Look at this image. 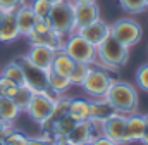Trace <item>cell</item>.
<instances>
[{"label": "cell", "instance_id": "6da1fadb", "mask_svg": "<svg viewBox=\"0 0 148 145\" xmlns=\"http://www.w3.org/2000/svg\"><path fill=\"white\" fill-rule=\"evenodd\" d=\"M129 61V48L109 35L100 45H97V61L93 66L102 68L105 71H119Z\"/></svg>", "mask_w": 148, "mask_h": 145}, {"label": "cell", "instance_id": "7a4b0ae2", "mask_svg": "<svg viewBox=\"0 0 148 145\" xmlns=\"http://www.w3.org/2000/svg\"><path fill=\"white\" fill-rule=\"evenodd\" d=\"M103 99L107 100V104L114 110L122 112V114H131L136 112L140 106V97H138V90L122 79H114L110 86L107 88Z\"/></svg>", "mask_w": 148, "mask_h": 145}, {"label": "cell", "instance_id": "3957f363", "mask_svg": "<svg viewBox=\"0 0 148 145\" xmlns=\"http://www.w3.org/2000/svg\"><path fill=\"white\" fill-rule=\"evenodd\" d=\"M64 50L74 62H83V64L93 66L97 61V47H93L90 41H86L79 33L66 36Z\"/></svg>", "mask_w": 148, "mask_h": 145}, {"label": "cell", "instance_id": "277c9868", "mask_svg": "<svg viewBox=\"0 0 148 145\" xmlns=\"http://www.w3.org/2000/svg\"><path fill=\"white\" fill-rule=\"evenodd\" d=\"M112 81H114V78H112L110 71H105L97 66H90V71L84 76V79L81 81L79 86L90 99H100L105 95Z\"/></svg>", "mask_w": 148, "mask_h": 145}, {"label": "cell", "instance_id": "5b68a950", "mask_svg": "<svg viewBox=\"0 0 148 145\" xmlns=\"http://www.w3.org/2000/svg\"><path fill=\"white\" fill-rule=\"evenodd\" d=\"M48 19H50L52 28L55 31L67 36L73 30L74 23V2L73 0H62L59 3H53L50 12H48Z\"/></svg>", "mask_w": 148, "mask_h": 145}, {"label": "cell", "instance_id": "8992f818", "mask_svg": "<svg viewBox=\"0 0 148 145\" xmlns=\"http://www.w3.org/2000/svg\"><path fill=\"white\" fill-rule=\"evenodd\" d=\"M110 35L119 40L121 43H124L127 48L134 47L140 43L141 36H143V30L141 24L131 17H122L119 21H115L114 24H110Z\"/></svg>", "mask_w": 148, "mask_h": 145}, {"label": "cell", "instance_id": "52a82bcc", "mask_svg": "<svg viewBox=\"0 0 148 145\" xmlns=\"http://www.w3.org/2000/svg\"><path fill=\"white\" fill-rule=\"evenodd\" d=\"M102 123L100 119H83L77 121L76 126L71 130L67 138L74 145H83V144H93L95 138L102 137Z\"/></svg>", "mask_w": 148, "mask_h": 145}, {"label": "cell", "instance_id": "ba28073f", "mask_svg": "<svg viewBox=\"0 0 148 145\" xmlns=\"http://www.w3.org/2000/svg\"><path fill=\"white\" fill-rule=\"evenodd\" d=\"M14 61H16V62L21 66V69H23L24 83H26L35 93L43 92V90L48 86V71L40 69L38 66L31 64L26 55H21V57H17V59H14Z\"/></svg>", "mask_w": 148, "mask_h": 145}, {"label": "cell", "instance_id": "9c48e42d", "mask_svg": "<svg viewBox=\"0 0 148 145\" xmlns=\"http://www.w3.org/2000/svg\"><path fill=\"white\" fill-rule=\"evenodd\" d=\"M100 17V7L97 2H81V3H74V23L73 30L69 35L77 33L81 28L88 26L90 23L97 21Z\"/></svg>", "mask_w": 148, "mask_h": 145}, {"label": "cell", "instance_id": "30bf717a", "mask_svg": "<svg viewBox=\"0 0 148 145\" xmlns=\"http://www.w3.org/2000/svg\"><path fill=\"white\" fill-rule=\"evenodd\" d=\"M126 116L122 112L112 110L110 114L103 119L102 123V135L105 138H109L115 144H122V135H124V128H126Z\"/></svg>", "mask_w": 148, "mask_h": 145}, {"label": "cell", "instance_id": "8fae6325", "mask_svg": "<svg viewBox=\"0 0 148 145\" xmlns=\"http://www.w3.org/2000/svg\"><path fill=\"white\" fill-rule=\"evenodd\" d=\"M145 131V116L136 112H131L126 116V128H124V135H122V144L121 145H129L141 142Z\"/></svg>", "mask_w": 148, "mask_h": 145}, {"label": "cell", "instance_id": "7c38bea8", "mask_svg": "<svg viewBox=\"0 0 148 145\" xmlns=\"http://www.w3.org/2000/svg\"><path fill=\"white\" fill-rule=\"evenodd\" d=\"M52 109H53V102L50 99H47L43 93H33L29 104L26 106L24 112L35 121V123H41L45 121L50 114H52Z\"/></svg>", "mask_w": 148, "mask_h": 145}, {"label": "cell", "instance_id": "4fadbf2b", "mask_svg": "<svg viewBox=\"0 0 148 145\" xmlns=\"http://www.w3.org/2000/svg\"><path fill=\"white\" fill-rule=\"evenodd\" d=\"M77 33L83 36L86 41H90L93 47H97V45H100L107 36L110 35V24L105 23L102 17H98L97 21H93V23H90L88 26L81 28Z\"/></svg>", "mask_w": 148, "mask_h": 145}, {"label": "cell", "instance_id": "5bb4252c", "mask_svg": "<svg viewBox=\"0 0 148 145\" xmlns=\"http://www.w3.org/2000/svg\"><path fill=\"white\" fill-rule=\"evenodd\" d=\"M26 38H28L29 45H41V47L53 48V50L64 48V41H66V36L60 35L55 30H50L47 33H29Z\"/></svg>", "mask_w": 148, "mask_h": 145}, {"label": "cell", "instance_id": "9a60e30c", "mask_svg": "<svg viewBox=\"0 0 148 145\" xmlns=\"http://www.w3.org/2000/svg\"><path fill=\"white\" fill-rule=\"evenodd\" d=\"M53 55H55V50L53 48L41 47V45H31L29 52L26 54V57H28V61L31 64H35L40 69H45V71L50 69L52 61H53Z\"/></svg>", "mask_w": 148, "mask_h": 145}, {"label": "cell", "instance_id": "2e32d148", "mask_svg": "<svg viewBox=\"0 0 148 145\" xmlns=\"http://www.w3.org/2000/svg\"><path fill=\"white\" fill-rule=\"evenodd\" d=\"M19 36H21V33H19L17 21H16V10H7L0 23V41L14 43Z\"/></svg>", "mask_w": 148, "mask_h": 145}, {"label": "cell", "instance_id": "e0dca14e", "mask_svg": "<svg viewBox=\"0 0 148 145\" xmlns=\"http://www.w3.org/2000/svg\"><path fill=\"white\" fill-rule=\"evenodd\" d=\"M16 21H17V28L21 36H28L33 31L35 21H36V14L31 9V3H23L16 9Z\"/></svg>", "mask_w": 148, "mask_h": 145}, {"label": "cell", "instance_id": "ac0fdd59", "mask_svg": "<svg viewBox=\"0 0 148 145\" xmlns=\"http://www.w3.org/2000/svg\"><path fill=\"white\" fill-rule=\"evenodd\" d=\"M74 66V61L66 54L64 48H59L55 50V55H53V61H52V66L50 69L57 74H62V76H69V72Z\"/></svg>", "mask_w": 148, "mask_h": 145}, {"label": "cell", "instance_id": "d6986e66", "mask_svg": "<svg viewBox=\"0 0 148 145\" xmlns=\"http://www.w3.org/2000/svg\"><path fill=\"white\" fill-rule=\"evenodd\" d=\"M23 110L16 106V102L9 97H0V119L5 123H16Z\"/></svg>", "mask_w": 148, "mask_h": 145}, {"label": "cell", "instance_id": "ffe728a7", "mask_svg": "<svg viewBox=\"0 0 148 145\" xmlns=\"http://www.w3.org/2000/svg\"><path fill=\"white\" fill-rule=\"evenodd\" d=\"M67 114L76 121L90 119V99H71Z\"/></svg>", "mask_w": 148, "mask_h": 145}, {"label": "cell", "instance_id": "44dd1931", "mask_svg": "<svg viewBox=\"0 0 148 145\" xmlns=\"http://www.w3.org/2000/svg\"><path fill=\"white\" fill-rule=\"evenodd\" d=\"M28 135L21 130H17L14 124H9L3 135L0 137L2 145H28Z\"/></svg>", "mask_w": 148, "mask_h": 145}, {"label": "cell", "instance_id": "7402d4cb", "mask_svg": "<svg viewBox=\"0 0 148 145\" xmlns=\"http://www.w3.org/2000/svg\"><path fill=\"white\" fill-rule=\"evenodd\" d=\"M114 109L107 104V100L103 97L100 99H90V119H100L103 121Z\"/></svg>", "mask_w": 148, "mask_h": 145}, {"label": "cell", "instance_id": "603a6c76", "mask_svg": "<svg viewBox=\"0 0 148 145\" xmlns=\"http://www.w3.org/2000/svg\"><path fill=\"white\" fill-rule=\"evenodd\" d=\"M76 123H77V121H76L74 117H71L69 114H66L64 117H60L59 121H55V123H53V128H52L53 137H55V138L67 137V135L71 133V130L76 126Z\"/></svg>", "mask_w": 148, "mask_h": 145}, {"label": "cell", "instance_id": "cb8c5ba5", "mask_svg": "<svg viewBox=\"0 0 148 145\" xmlns=\"http://www.w3.org/2000/svg\"><path fill=\"white\" fill-rule=\"evenodd\" d=\"M48 86L64 95L73 85L69 81V76H62V74H57V72H53L52 69H48Z\"/></svg>", "mask_w": 148, "mask_h": 145}, {"label": "cell", "instance_id": "d4e9b609", "mask_svg": "<svg viewBox=\"0 0 148 145\" xmlns=\"http://www.w3.org/2000/svg\"><path fill=\"white\" fill-rule=\"evenodd\" d=\"M0 74L5 76V78H9V79L14 81L16 85H24V74H23V69H21V66H19L16 61L7 62V64L3 66V69L0 71Z\"/></svg>", "mask_w": 148, "mask_h": 145}, {"label": "cell", "instance_id": "484cf974", "mask_svg": "<svg viewBox=\"0 0 148 145\" xmlns=\"http://www.w3.org/2000/svg\"><path fill=\"white\" fill-rule=\"evenodd\" d=\"M69 102H71V99H69V97H64V95H60V97L53 102L52 114L48 116V119L52 121V124H53L55 121H59L60 117H64V116L69 112Z\"/></svg>", "mask_w": 148, "mask_h": 145}, {"label": "cell", "instance_id": "4316f807", "mask_svg": "<svg viewBox=\"0 0 148 145\" xmlns=\"http://www.w3.org/2000/svg\"><path fill=\"white\" fill-rule=\"evenodd\" d=\"M33 90L24 83V85H19L17 86V90H16V93H14V97H12V100L16 102V106L21 109V110H24L26 106L29 104V100H31V97H33Z\"/></svg>", "mask_w": 148, "mask_h": 145}, {"label": "cell", "instance_id": "83f0119b", "mask_svg": "<svg viewBox=\"0 0 148 145\" xmlns=\"http://www.w3.org/2000/svg\"><path fill=\"white\" fill-rule=\"evenodd\" d=\"M88 71H90V66L88 64H83V62H74L73 69H71V72H69V81H71V85H81V81L84 79V76L88 74Z\"/></svg>", "mask_w": 148, "mask_h": 145}, {"label": "cell", "instance_id": "f1b7e54d", "mask_svg": "<svg viewBox=\"0 0 148 145\" xmlns=\"http://www.w3.org/2000/svg\"><path fill=\"white\" fill-rule=\"evenodd\" d=\"M119 3L129 14H140V12H143L147 9L145 7V0H119Z\"/></svg>", "mask_w": 148, "mask_h": 145}, {"label": "cell", "instance_id": "f546056e", "mask_svg": "<svg viewBox=\"0 0 148 145\" xmlns=\"http://www.w3.org/2000/svg\"><path fill=\"white\" fill-rule=\"evenodd\" d=\"M17 86H19V85H16L14 81H10L9 78H5V76L0 74V97H9V99H12L14 93H16V90H17Z\"/></svg>", "mask_w": 148, "mask_h": 145}, {"label": "cell", "instance_id": "4dcf8cb0", "mask_svg": "<svg viewBox=\"0 0 148 145\" xmlns=\"http://www.w3.org/2000/svg\"><path fill=\"white\" fill-rule=\"evenodd\" d=\"M136 83H138V86L143 92L148 93V62L141 64L138 68V71H136Z\"/></svg>", "mask_w": 148, "mask_h": 145}, {"label": "cell", "instance_id": "1f68e13d", "mask_svg": "<svg viewBox=\"0 0 148 145\" xmlns=\"http://www.w3.org/2000/svg\"><path fill=\"white\" fill-rule=\"evenodd\" d=\"M31 9L36 14V17H43V16H48V12L52 9V3H48L47 0H33Z\"/></svg>", "mask_w": 148, "mask_h": 145}, {"label": "cell", "instance_id": "d6a6232c", "mask_svg": "<svg viewBox=\"0 0 148 145\" xmlns=\"http://www.w3.org/2000/svg\"><path fill=\"white\" fill-rule=\"evenodd\" d=\"M50 30H53V28H52V23H50L48 16H43V17H36L31 33H47V31H50Z\"/></svg>", "mask_w": 148, "mask_h": 145}, {"label": "cell", "instance_id": "836d02e7", "mask_svg": "<svg viewBox=\"0 0 148 145\" xmlns=\"http://www.w3.org/2000/svg\"><path fill=\"white\" fill-rule=\"evenodd\" d=\"M26 0H0V9L3 10V12H7V10H16L19 5H23Z\"/></svg>", "mask_w": 148, "mask_h": 145}, {"label": "cell", "instance_id": "e575fe53", "mask_svg": "<svg viewBox=\"0 0 148 145\" xmlns=\"http://www.w3.org/2000/svg\"><path fill=\"white\" fill-rule=\"evenodd\" d=\"M93 145H119V144L112 142V140L105 138V137L102 135V137H98V138H95V140H93Z\"/></svg>", "mask_w": 148, "mask_h": 145}, {"label": "cell", "instance_id": "d590c367", "mask_svg": "<svg viewBox=\"0 0 148 145\" xmlns=\"http://www.w3.org/2000/svg\"><path fill=\"white\" fill-rule=\"evenodd\" d=\"M28 145H52V144H48V142H45L43 138H40V137H29L28 138Z\"/></svg>", "mask_w": 148, "mask_h": 145}, {"label": "cell", "instance_id": "8d00e7d4", "mask_svg": "<svg viewBox=\"0 0 148 145\" xmlns=\"http://www.w3.org/2000/svg\"><path fill=\"white\" fill-rule=\"evenodd\" d=\"M143 116H145V131H143V137H141L140 144L148 145V114H143Z\"/></svg>", "mask_w": 148, "mask_h": 145}, {"label": "cell", "instance_id": "74e56055", "mask_svg": "<svg viewBox=\"0 0 148 145\" xmlns=\"http://www.w3.org/2000/svg\"><path fill=\"white\" fill-rule=\"evenodd\" d=\"M52 145H74V144L67 138V137H60V138H55Z\"/></svg>", "mask_w": 148, "mask_h": 145}, {"label": "cell", "instance_id": "f35d334b", "mask_svg": "<svg viewBox=\"0 0 148 145\" xmlns=\"http://www.w3.org/2000/svg\"><path fill=\"white\" fill-rule=\"evenodd\" d=\"M9 124H14V123H5V121H2V119H0V137L3 135V131L7 130V126H9Z\"/></svg>", "mask_w": 148, "mask_h": 145}, {"label": "cell", "instance_id": "ab89813d", "mask_svg": "<svg viewBox=\"0 0 148 145\" xmlns=\"http://www.w3.org/2000/svg\"><path fill=\"white\" fill-rule=\"evenodd\" d=\"M74 3H81V2H97V0H73Z\"/></svg>", "mask_w": 148, "mask_h": 145}, {"label": "cell", "instance_id": "60d3db41", "mask_svg": "<svg viewBox=\"0 0 148 145\" xmlns=\"http://www.w3.org/2000/svg\"><path fill=\"white\" fill-rule=\"evenodd\" d=\"M47 2H48V3H52V5H53V3H59V2H62V0H47Z\"/></svg>", "mask_w": 148, "mask_h": 145}, {"label": "cell", "instance_id": "b9f144b4", "mask_svg": "<svg viewBox=\"0 0 148 145\" xmlns=\"http://www.w3.org/2000/svg\"><path fill=\"white\" fill-rule=\"evenodd\" d=\"M3 14H5V12H3V10L0 9V23H2V19H3Z\"/></svg>", "mask_w": 148, "mask_h": 145}, {"label": "cell", "instance_id": "7bdbcfd3", "mask_svg": "<svg viewBox=\"0 0 148 145\" xmlns=\"http://www.w3.org/2000/svg\"><path fill=\"white\" fill-rule=\"evenodd\" d=\"M145 7L148 9V0H145Z\"/></svg>", "mask_w": 148, "mask_h": 145}, {"label": "cell", "instance_id": "ee69618b", "mask_svg": "<svg viewBox=\"0 0 148 145\" xmlns=\"http://www.w3.org/2000/svg\"><path fill=\"white\" fill-rule=\"evenodd\" d=\"M83 145H93V144H83Z\"/></svg>", "mask_w": 148, "mask_h": 145}, {"label": "cell", "instance_id": "f6af8a7d", "mask_svg": "<svg viewBox=\"0 0 148 145\" xmlns=\"http://www.w3.org/2000/svg\"><path fill=\"white\" fill-rule=\"evenodd\" d=\"M0 145H2V140H0Z\"/></svg>", "mask_w": 148, "mask_h": 145}]
</instances>
